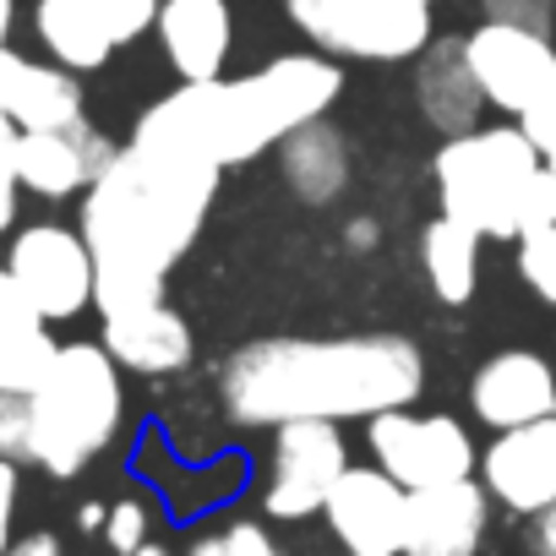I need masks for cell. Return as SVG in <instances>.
<instances>
[{"label": "cell", "mask_w": 556, "mask_h": 556, "mask_svg": "<svg viewBox=\"0 0 556 556\" xmlns=\"http://www.w3.org/2000/svg\"><path fill=\"white\" fill-rule=\"evenodd\" d=\"M104 540H110L115 556L142 551V545H148V507H142L137 496H121V502L110 507V518H104Z\"/></svg>", "instance_id": "29"}, {"label": "cell", "mask_w": 556, "mask_h": 556, "mask_svg": "<svg viewBox=\"0 0 556 556\" xmlns=\"http://www.w3.org/2000/svg\"><path fill=\"white\" fill-rule=\"evenodd\" d=\"M350 469V447L339 420H285L273 426V475L262 491L267 518H312L328 507V491Z\"/></svg>", "instance_id": "9"}, {"label": "cell", "mask_w": 556, "mask_h": 556, "mask_svg": "<svg viewBox=\"0 0 556 556\" xmlns=\"http://www.w3.org/2000/svg\"><path fill=\"white\" fill-rule=\"evenodd\" d=\"M415 110L426 126H437L442 137H464L480 126L485 93L475 83V66L464 55V34L458 39H431L415 55Z\"/></svg>", "instance_id": "19"}, {"label": "cell", "mask_w": 556, "mask_h": 556, "mask_svg": "<svg viewBox=\"0 0 556 556\" xmlns=\"http://www.w3.org/2000/svg\"><path fill=\"white\" fill-rule=\"evenodd\" d=\"M55 350L61 344L50 339V323L39 317V306L23 295L12 267H0V393H34Z\"/></svg>", "instance_id": "21"}, {"label": "cell", "mask_w": 556, "mask_h": 556, "mask_svg": "<svg viewBox=\"0 0 556 556\" xmlns=\"http://www.w3.org/2000/svg\"><path fill=\"white\" fill-rule=\"evenodd\" d=\"M99 344L115 355L121 371H137V377H175V371H186L191 355H197L191 323H186L175 306H164V301L104 317Z\"/></svg>", "instance_id": "18"}, {"label": "cell", "mask_w": 556, "mask_h": 556, "mask_svg": "<svg viewBox=\"0 0 556 556\" xmlns=\"http://www.w3.org/2000/svg\"><path fill=\"white\" fill-rule=\"evenodd\" d=\"M442 213L485 240H518L534 224H556V175L523 126H475L447 137L431 159Z\"/></svg>", "instance_id": "4"}, {"label": "cell", "mask_w": 556, "mask_h": 556, "mask_svg": "<svg viewBox=\"0 0 556 556\" xmlns=\"http://www.w3.org/2000/svg\"><path fill=\"white\" fill-rule=\"evenodd\" d=\"M301 39L344 61H415L431 34V0H285Z\"/></svg>", "instance_id": "6"}, {"label": "cell", "mask_w": 556, "mask_h": 556, "mask_svg": "<svg viewBox=\"0 0 556 556\" xmlns=\"http://www.w3.org/2000/svg\"><path fill=\"white\" fill-rule=\"evenodd\" d=\"M17 464L0 458V556L12 551V518H17Z\"/></svg>", "instance_id": "32"}, {"label": "cell", "mask_w": 556, "mask_h": 556, "mask_svg": "<svg viewBox=\"0 0 556 556\" xmlns=\"http://www.w3.org/2000/svg\"><path fill=\"white\" fill-rule=\"evenodd\" d=\"M431 7H437V0H431Z\"/></svg>", "instance_id": "39"}, {"label": "cell", "mask_w": 556, "mask_h": 556, "mask_svg": "<svg viewBox=\"0 0 556 556\" xmlns=\"http://www.w3.org/2000/svg\"><path fill=\"white\" fill-rule=\"evenodd\" d=\"M480 240L469 224L437 213L426 229H420V273L442 306H469L475 301V285H480Z\"/></svg>", "instance_id": "22"}, {"label": "cell", "mask_w": 556, "mask_h": 556, "mask_svg": "<svg viewBox=\"0 0 556 556\" xmlns=\"http://www.w3.org/2000/svg\"><path fill=\"white\" fill-rule=\"evenodd\" d=\"M131 556H169V551H164V545H153V540H148V545H142V551H131Z\"/></svg>", "instance_id": "37"}, {"label": "cell", "mask_w": 556, "mask_h": 556, "mask_svg": "<svg viewBox=\"0 0 556 556\" xmlns=\"http://www.w3.org/2000/svg\"><path fill=\"white\" fill-rule=\"evenodd\" d=\"M529 523H534V529H529V545H534V556H556V502H551L545 513H534Z\"/></svg>", "instance_id": "34"}, {"label": "cell", "mask_w": 556, "mask_h": 556, "mask_svg": "<svg viewBox=\"0 0 556 556\" xmlns=\"http://www.w3.org/2000/svg\"><path fill=\"white\" fill-rule=\"evenodd\" d=\"M545 164H551V175H556V159H545Z\"/></svg>", "instance_id": "38"}, {"label": "cell", "mask_w": 556, "mask_h": 556, "mask_svg": "<svg viewBox=\"0 0 556 556\" xmlns=\"http://www.w3.org/2000/svg\"><path fill=\"white\" fill-rule=\"evenodd\" d=\"M426 388L420 344L399 333L355 339H256L224 361L218 399L235 426L371 420L415 404Z\"/></svg>", "instance_id": "2"}, {"label": "cell", "mask_w": 556, "mask_h": 556, "mask_svg": "<svg viewBox=\"0 0 556 556\" xmlns=\"http://www.w3.org/2000/svg\"><path fill=\"white\" fill-rule=\"evenodd\" d=\"M0 458L34 464V409H28V393H0Z\"/></svg>", "instance_id": "27"}, {"label": "cell", "mask_w": 556, "mask_h": 556, "mask_svg": "<svg viewBox=\"0 0 556 556\" xmlns=\"http://www.w3.org/2000/svg\"><path fill=\"white\" fill-rule=\"evenodd\" d=\"M278 175H285L290 197L306 207H333L350 186V142L344 131L323 115L295 126L285 142H278Z\"/></svg>", "instance_id": "20"}, {"label": "cell", "mask_w": 556, "mask_h": 556, "mask_svg": "<svg viewBox=\"0 0 556 556\" xmlns=\"http://www.w3.org/2000/svg\"><path fill=\"white\" fill-rule=\"evenodd\" d=\"M377 240H382V224H377V218H366V213H361V218H350V224H344V245H350V251L371 256V251H377Z\"/></svg>", "instance_id": "33"}, {"label": "cell", "mask_w": 556, "mask_h": 556, "mask_svg": "<svg viewBox=\"0 0 556 556\" xmlns=\"http://www.w3.org/2000/svg\"><path fill=\"white\" fill-rule=\"evenodd\" d=\"M104 518H110V507H99V502L77 507V523H83V529H104Z\"/></svg>", "instance_id": "35"}, {"label": "cell", "mask_w": 556, "mask_h": 556, "mask_svg": "<svg viewBox=\"0 0 556 556\" xmlns=\"http://www.w3.org/2000/svg\"><path fill=\"white\" fill-rule=\"evenodd\" d=\"M72 7H83L115 45H131V39H142L159 23L164 0H72Z\"/></svg>", "instance_id": "25"}, {"label": "cell", "mask_w": 556, "mask_h": 556, "mask_svg": "<svg viewBox=\"0 0 556 556\" xmlns=\"http://www.w3.org/2000/svg\"><path fill=\"white\" fill-rule=\"evenodd\" d=\"M366 447H371V464H382L404 491L469 480L475 464H480L475 437L464 431L458 415H415L409 404L371 415L366 420Z\"/></svg>", "instance_id": "7"}, {"label": "cell", "mask_w": 556, "mask_h": 556, "mask_svg": "<svg viewBox=\"0 0 556 556\" xmlns=\"http://www.w3.org/2000/svg\"><path fill=\"white\" fill-rule=\"evenodd\" d=\"M115 153L121 148L99 126H88V115L72 126H55V131H23L17 137V180H23V191H34L45 202H66V197L88 191Z\"/></svg>", "instance_id": "13"}, {"label": "cell", "mask_w": 556, "mask_h": 556, "mask_svg": "<svg viewBox=\"0 0 556 556\" xmlns=\"http://www.w3.org/2000/svg\"><path fill=\"white\" fill-rule=\"evenodd\" d=\"M344 93V72L333 55H278L262 72L218 77V83H180L159 104L142 110L131 137L197 153L218 169L251 164L256 153L278 148L295 126L323 121Z\"/></svg>", "instance_id": "3"}, {"label": "cell", "mask_w": 556, "mask_h": 556, "mask_svg": "<svg viewBox=\"0 0 556 556\" xmlns=\"http://www.w3.org/2000/svg\"><path fill=\"white\" fill-rule=\"evenodd\" d=\"M464 55L475 66V83L485 93L491 110L502 115H523L540 88L556 77V45L540 28H518V23H480L475 34H464Z\"/></svg>", "instance_id": "10"}, {"label": "cell", "mask_w": 556, "mask_h": 556, "mask_svg": "<svg viewBox=\"0 0 556 556\" xmlns=\"http://www.w3.org/2000/svg\"><path fill=\"white\" fill-rule=\"evenodd\" d=\"M7 267L23 285V295L39 306L45 323H72L93 306V285H99V262L83 229L66 224H28L12 235Z\"/></svg>", "instance_id": "8"}, {"label": "cell", "mask_w": 556, "mask_h": 556, "mask_svg": "<svg viewBox=\"0 0 556 556\" xmlns=\"http://www.w3.org/2000/svg\"><path fill=\"white\" fill-rule=\"evenodd\" d=\"M323 518L350 556H399L409 523V491L382 464H350L328 491Z\"/></svg>", "instance_id": "11"}, {"label": "cell", "mask_w": 556, "mask_h": 556, "mask_svg": "<svg viewBox=\"0 0 556 556\" xmlns=\"http://www.w3.org/2000/svg\"><path fill=\"white\" fill-rule=\"evenodd\" d=\"M480 485L513 518H534L556 502V415L496 431L480 453Z\"/></svg>", "instance_id": "12"}, {"label": "cell", "mask_w": 556, "mask_h": 556, "mask_svg": "<svg viewBox=\"0 0 556 556\" xmlns=\"http://www.w3.org/2000/svg\"><path fill=\"white\" fill-rule=\"evenodd\" d=\"M83 72L61 61H28L12 45L0 50V110L17 121V131H55L83 121Z\"/></svg>", "instance_id": "17"}, {"label": "cell", "mask_w": 556, "mask_h": 556, "mask_svg": "<svg viewBox=\"0 0 556 556\" xmlns=\"http://www.w3.org/2000/svg\"><path fill=\"white\" fill-rule=\"evenodd\" d=\"M518 278L540 306H556V224H534L518 235Z\"/></svg>", "instance_id": "24"}, {"label": "cell", "mask_w": 556, "mask_h": 556, "mask_svg": "<svg viewBox=\"0 0 556 556\" xmlns=\"http://www.w3.org/2000/svg\"><path fill=\"white\" fill-rule=\"evenodd\" d=\"M191 556H285V551L273 545V534L256 518H235V523H224L213 534H197Z\"/></svg>", "instance_id": "26"}, {"label": "cell", "mask_w": 556, "mask_h": 556, "mask_svg": "<svg viewBox=\"0 0 556 556\" xmlns=\"http://www.w3.org/2000/svg\"><path fill=\"white\" fill-rule=\"evenodd\" d=\"M153 34L180 83H218L235 50V12L229 0H164Z\"/></svg>", "instance_id": "16"}, {"label": "cell", "mask_w": 556, "mask_h": 556, "mask_svg": "<svg viewBox=\"0 0 556 556\" xmlns=\"http://www.w3.org/2000/svg\"><path fill=\"white\" fill-rule=\"evenodd\" d=\"M518 126H523V137L545 153V159H556V77L540 88V99L518 115Z\"/></svg>", "instance_id": "30"}, {"label": "cell", "mask_w": 556, "mask_h": 556, "mask_svg": "<svg viewBox=\"0 0 556 556\" xmlns=\"http://www.w3.org/2000/svg\"><path fill=\"white\" fill-rule=\"evenodd\" d=\"M469 409L491 431H513L529 420L556 415V366L534 350H502L475 366L469 377Z\"/></svg>", "instance_id": "15"}, {"label": "cell", "mask_w": 556, "mask_h": 556, "mask_svg": "<svg viewBox=\"0 0 556 556\" xmlns=\"http://www.w3.org/2000/svg\"><path fill=\"white\" fill-rule=\"evenodd\" d=\"M218 180V164L148 137H131L104 164V175L83 191V235L99 262V317L164 301V278L197 245Z\"/></svg>", "instance_id": "1"}, {"label": "cell", "mask_w": 556, "mask_h": 556, "mask_svg": "<svg viewBox=\"0 0 556 556\" xmlns=\"http://www.w3.org/2000/svg\"><path fill=\"white\" fill-rule=\"evenodd\" d=\"M34 409V464L55 480L83 475L121 431L126 388L121 366L104 344H61L39 388L28 393Z\"/></svg>", "instance_id": "5"}, {"label": "cell", "mask_w": 556, "mask_h": 556, "mask_svg": "<svg viewBox=\"0 0 556 556\" xmlns=\"http://www.w3.org/2000/svg\"><path fill=\"white\" fill-rule=\"evenodd\" d=\"M34 34L50 50V61H61L72 72H99L121 50L83 7H72V0H39L34 7Z\"/></svg>", "instance_id": "23"}, {"label": "cell", "mask_w": 556, "mask_h": 556, "mask_svg": "<svg viewBox=\"0 0 556 556\" xmlns=\"http://www.w3.org/2000/svg\"><path fill=\"white\" fill-rule=\"evenodd\" d=\"M491 529V491L469 480L409 491V523L399 556H475Z\"/></svg>", "instance_id": "14"}, {"label": "cell", "mask_w": 556, "mask_h": 556, "mask_svg": "<svg viewBox=\"0 0 556 556\" xmlns=\"http://www.w3.org/2000/svg\"><path fill=\"white\" fill-rule=\"evenodd\" d=\"M12 23H17V0H0V50L12 39Z\"/></svg>", "instance_id": "36"}, {"label": "cell", "mask_w": 556, "mask_h": 556, "mask_svg": "<svg viewBox=\"0 0 556 556\" xmlns=\"http://www.w3.org/2000/svg\"><path fill=\"white\" fill-rule=\"evenodd\" d=\"M480 12H485L491 23H518V28H540V34H551L556 0H480Z\"/></svg>", "instance_id": "31"}, {"label": "cell", "mask_w": 556, "mask_h": 556, "mask_svg": "<svg viewBox=\"0 0 556 556\" xmlns=\"http://www.w3.org/2000/svg\"><path fill=\"white\" fill-rule=\"evenodd\" d=\"M17 121L0 110V235H12V224H17V191H23V180H17Z\"/></svg>", "instance_id": "28"}]
</instances>
